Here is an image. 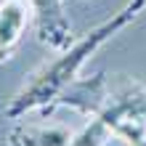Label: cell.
Returning <instances> with one entry per match:
<instances>
[{
	"label": "cell",
	"mask_w": 146,
	"mask_h": 146,
	"mask_svg": "<svg viewBox=\"0 0 146 146\" xmlns=\"http://www.w3.org/2000/svg\"><path fill=\"white\" fill-rule=\"evenodd\" d=\"M143 130H146V122H143Z\"/></svg>",
	"instance_id": "7"
},
{
	"label": "cell",
	"mask_w": 146,
	"mask_h": 146,
	"mask_svg": "<svg viewBox=\"0 0 146 146\" xmlns=\"http://www.w3.org/2000/svg\"><path fill=\"white\" fill-rule=\"evenodd\" d=\"M146 8V0H127V3L96 24L90 32H85L82 37H77L69 48L61 50V56H56L53 61H48L45 66L29 77L24 82V88L11 98V104L5 106V117L8 119H19L27 117L29 111H50L58 98L64 96L72 85L80 80L82 66L106 45L111 37H117L122 29H127L130 24L138 19Z\"/></svg>",
	"instance_id": "1"
},
{
	"label": "cell",
	"mask_w": 146,
	"mask_h": 146,
	"mask_svg": "<svg viewBox=\"0 0 146 146\" xmlns=\"http://www.w3.org/2000/svg\"><path fill=\"white\" fill-rule=\"evenodd\" d=\"M29 5H32L37 40L42 45L64 50L74 42L72 24L66 19V11H64V0H29Z\"/></svg>",
	"instance_id": "3"
},
{
	"label": "cell",
	"mask_w": 146,
	"mask_h": 146,
	"mask_svg": "<svg viewBox=\"0 0 146 146\" xmlns=\"http://www.w3.org/2000/svg\"><path fill=\"white\" fill-rule=\"evenodd\" d=\"M146 119H133L117 127V141L125 146H146V130H143Z\"/></svg>",
	"instance_id": "6"
},
{
	"label": "cell",
	"mask_w": 146,
	"mask_h": 146,
	"mask_svg": "<svg viewBox=\"0 0 146 146\" xmlns=\"http://www.w3.org/2000/svg\"><path fill=\"white\" fill-rule=\"evenodd\" d=\"M133 119H146V88L138 82L109 90L104 106L90 114V122L74 133L69 146H106L111 138H117V127Z\"/></svg>",
	"instance_id": "2"
},
{
	"label": "cell",
	"mask_w": 146,
	"mask_h": 146,
	"mask_svg": "<svg viewBox=\"0 0 146 146\" xmlns=\"http://www.w3.org/2000/svg\"><path fill=\"white\" fill-rule=\"evenodd\" d=\"M29 16H32V5H27L24 0H3L0 3V64L16 53L24 37V29L29 27Z\"/></svg>",
	"instance_id": "4"
},
{
	"label": "cell",
	"mask_w": 146,
	"mask_h": 146,
	"mask_svg": "<svg viewBox=\"0 0 146 146\" xmlns=\"http://www.w3.org/2000/svg\"><path fill=\"white\" fill-rule=\"evenodd\" d=\"M74 133L64 125L45 122H19L11 130L5 146H69Z\"/></svg>",
	"instance_id": "5"
}]
</instances>
